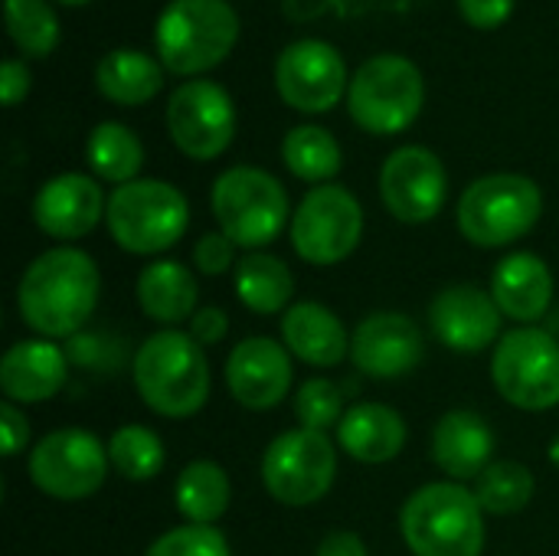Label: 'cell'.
I'll use <instances>...</instances> for the list:
<instances>
[{
    "label": "cell",
    "mask_w": 559,
    "mask_h": 556,
    "mask_svg": "<svg viewBox=\"0 0 559 556\" xmlns=\"http://www.w3.org/2000/svg\"><path fill=\"white\" fill-rule=\"evenodd\" d=\"M102 272L79 246H52L39 252L20 275V321L46 341L72 338L98 308Z\"/></svg>",
    "instance_id": "obj_1"
},
{
    "label": "cell",
    "mask_w": 559,
    "mask_h": 556,
    "mask_svg": "<svg viewBox=\"0 0 559 556\" xmlns=\"http://www.w3.org/2000/svg\"><path fill=\"white\" fill-rule=\"evenodd\" d=\"M131 380L141 403L164 419L197 416L213 390L206 351L177 328H164L141 341L131 360Z\"/></svg>",
    "instance_id": "obj_2"
},
{
    "label": "cell",
    "mask_w": 559,
    "mask_h": 556,
    "mask_svg": "<svg viewBox=\"0 0 559 556\" xmlns=\"http://www.w3.org/2000/svg\"><path fill=\"white\" fill-rule=\"evenodd\" d=\"M400 534L413 556H481L485 508L462 482H429L403 501Z\"/></svg>",
    "instance_id": "obj_3"
},
{
    "label": "cell",
    "mask_w": 559,
    "mask_h": 556,
    "mask_svg": "<svg viewBox=\"0 0 559 556\" xmlns=\"http://www.w3.org/2000/svg\"><path fill=\"white\" fill-rule=\"evenodd\" d=\"M210 206L223 236L236 242V249L262 252L272 246L288 223V190L282 180L262 167H229L213 180Z\"/></svg>",
    "instance_id": "obj_4"
},
{
    "label": "cell",
    "mask_w": 559,
    "mask_h": 556,
    "mask_svg": "<svg viewBox=\"0 0 559 556\" xmlns=\"http://www.w3.org/2000/svg\"><path fill=\"white\" fill-rule=\"evenodd\" d=\"M239 39V16L226 0H170L157 23V59L174 75H203Z\"/></svg>",
    "instance_id": "obj_5"
},
{
    "label": "cell",
    "mask_w": 559,
    "mask_h": 556,
    "mask_svg": "<svg viewBox=\"0 0 559 556\" xmlns=\"http://www.w3.org/2000/svg\"><path fill=\"white\" fill-rule=\"evenodd\" d=\"M105 226L118 249L131 256H160L183 239L190 203L174 184L138 177L108 193Z\"/></svg>",
    "instance_id": "obj_6"
},
{
    "label": "cell",
    "mask_w": 559,
    "mask_h": 556,
    "mask_svg": "<svg viewBox=\"0 0 559 556\" xmlns=\"http://www.w3.org/2000/svg\"><path fill=\"white\" fill-rule=\"evenodd\" d=\"M544 216V193L524 174H485L459 197V233L478 249H504L524 239Z\"/></svg>",
    "instance_id": "obj_7"
},
{
    "label": "cell",
    "mask_w": 559,
    "mask_h": 556,
    "mask_svg": "<svg viewBox=\"0 0 559 556\" xmlns=\"http://www.w3.org/2000/svg\"><path fill=\"white\" fill-rule=\"evenodd\" d=\"M426 105V82L413 59L396 52L370 56L350 79L347 111L357 128L377 138L406 131Z\"/></svg>",
    "instance_id": "obj_8"
},
{
    "label": "cell",
    "mask_w": 559,
    "mask_h": 556,
    "mask_svg": "<svg viewBox=\"0 0 559 556\" xmlns=\"http://www.w3.org/2000/svg\"><path fill=\"white\" fill-rule=\"evenodd\" d=\"M491 383L504 403L524 413L559 406V341L544 328H514L501 334L491 354Z\"/></svg>",
    "instance_id": "obj_9"
},
{
    "label": "cell",
    "mask_w": 559,
    "mask_h": 556,
    "mask_svg": "<svg viewBox=\"0 0 559 556\" xmlns=\"http://www.w3.org/2000/svg\"><path fill=\"white\" fill-rule=\"evenodd\" d=\"M337 449L328 433L288 429L275 436L262 456V485L285 508H311L334 488Z\"/></svg>",
    "instance_id": "obj_10"
},
{
    "label": "cell",
    "mask_w": 559,
    "mask_h": 556,
    "mask_svg": "<svg viewBox=\"0 0 559 556\" xmlns=\"http://www.w3.org/2000/svg\"><path fill=\"white\" fill-rule=\"evenodd\" d=\"M292 249L308 265H337L364 239V206L341 184L311 187L292 213Z\"/></svg>",
    "instance_id": "obj_11"
},
{
    "label": "cell",
    "mask_w": 559,
    "mask_h": 556,
    "mask_svg": "<svg viewBox=\"0 0 559 556\" xmlns=\"http://www.w3.org/2000/svg\"><path fill=\"white\" fill-rule=\"evenodd\" d=\"M29 482L52 501H85L108 478V446L88 429H52L29 449Z\"/></svg>",
    "instance_id": "obj_12"
},
{
    "label": "cell",
    "mask_w": 559,
    "mask_h": 556,
    "mask_svg": "<svg viewBox=\"0 0 559 556\" xmlns=\"http://www.w3.org/2000/svg\"><path fill=\"white\" fill-rule=\"evenodd\" d=\"M167 131L190 161H216L236 138V105L213 79H190L167 102Z\"/></svg>",
    "instance_id": "obj_13"
},
{
    "label": "cell",
    "mask_w": 559,
    "mask_h": 556,
    "mask_svg": "<svg viewBox=\"0 0 559 556\" xmlns=\"http://www.w3.org/2000/svg\"><path fill=\"white\" fill-rule=\"evenodd\" d=\"M278 98L301 115L331 111L350 88L344 56L324 39H295L275 59Z\"/></svg>",
    "instance_id": "obj_14"
},
{
    "label": "cell",
    "mask_w": 559,
    "mask_h": 556,
    "mask_svg": "<svg viewBox=\"0 0 559 556\" xmlns=\"http://www.w3.org/2000/svg\"><path fill=\"white\" fill-rule=\"evenodd\" d=\"M449 197V174L436 151L423 144L396 147L380 167V200L400 223H432Z\"/></svg>",
    "instance_id": "obj_15"
},
{
    "label": "cell",
    "mask_w": 559,
    "mask_h": 556,
    "mask_svg": "<svg viewBox=\"0 0 559 556\" xmlns=\"http://www.w3.org/2000/svg\"><path fill=\"white\" fill-rule=\"evenodd\" d=\"M426 357L419 324L403 311L367 315L350 334V360L370 380H400Z\"/></svg>",
    "instance_id": "obj_16"
},
{
    "label": "cell",
    "mask_w": 559,
    "mask_h": 556,
    "mask_svg": "<svg viewBox=\"0 0 559 556\" xmlns=\"http://www.w3.org/2000/svg\"><path fill=\"white\" fill-rule=\"evenodd\" d=\"M223 374H226L229 397L252 413H265V410H275L278 403H285V397L295 383V367H292L288 347L272 338L239 341L229 351Z\"/></svg>",
    "instance_id": "obj_17"
},
{
    "label": "cell",
    "mask_w": 559,
    "mask_h": 556,
    "mask_svg": "<svg viewBox=\"0 0 559 556\" xmlns=\"http://www.w3.org/2000/svg\"><path fill=\"white\" fill-rule=\"evenodd\" d=\"M501 308L478 285H449L429 305L436 338L455 354H481L501 341Z\"/></svg>",
    "instance_id": "obj_18"
},
{
    "label": "cell",
    "mask_w": 559,
    "mask_h": 556,
    "mask_svg": "<svg viewBox=\"0 0 559 556\" xmlns=\"http://www.w3.org/2000/svg\"><path fill=\"white\" fill-rule=\"evenodd\" d=\"M108 200L95 177L88 174H59L49 177L33 197V223L43 236L72 242L88 236L105 220Z\"/></svg>",
    "instance_id": "obj_19"
},
{
    "label": "cell",
    "mask_w": 559,
    "mask_h": 556,
    "mask_svg": "<svg viewBox=\"0 0 559 556\" xmlns=\"http://www.w3.org/2000/svg\"><path fill=\"white\" fill-rule=\"evenodd\" d=\"M69 380V357L59 344L46 338L16 341L0 360V390L7 403L36 406L52 397Z\"/></svg>",
    "instance_id": "obj_20"
},
{
    "label": "cell",
    "mask_w": 559,
    "mask_h": 556,
    "mask_svg": "<svg viewBox=\"0 0 559 556\" xmlns=\"http://www.w3.org/2000/svg\"><path fill=\"white\" fill-rule=\"evenodd\" d=\"M491 298L504 318L531 328L554 305V272L537 252H511L491 272Z\"/></svg>",
    "instance_id": "obj_21"
},
{
    "label": "cell",
    "mask_w": 559,
    "mask_h": 556,
    "mask_svg": "<svg viewBox=\"0 0 559 556\" xmlns=\"http://www.w3.org/2000/svg\"><path fill=\"white\" fill-rule=\"evenodd\" d=\"M282 344L308 367H337L350 357V334L344 321L321 301H298L282 315Z\"/></svg>",
    "instance_id": "obj_22"
},
{
    "label": "cell",
    "mask_w": 559,
    "mask_h": 556,
    "mask_svg": "<svg viewBox=\"0 0 559 556\" xmlns=\"http://www.w3.org/2000/svg\"><path fill=\"white\" fill-rule=\"evenodd\" d=\"M495 433L472 410L445 413L432 429V459L452 482H475L495 459Z\"/></svg>",
    "instance_id": "obj_23"
},
{
    "label": "cell",
    "mask_w": 559,
    "mask_h": 556,
    "mask_svg": "<svg viewBox=\"0 0 559 556\" xmlns=\"http://www.w3.org/2000/svg\"><path fill=\"white\" fill-rule=\"evenodd\" d=\"M406 423L386 403H357L337 426V446L360 465H386L406 449Z\"/></svg>",
    "instance_id": "obj_24"
},
{
    "label": "cell",
    "mask_w": 559,
    "mask_h": 556,
    "mask_svg": "<svg viewBox=\"0 0 559 556\" xmlns=\"http://www.w3.org/2000/svg\"><path fill=\"white\" fill-rule=\"evenodd\" d=\"M134 292H138V305L144 318H151L154 324L177 328L197 315V298H200L197 279L177 259L147 262L138 275Z\"/></svg>",
    "instance_id": "obj_25"
},
{
    "label": "cell",
    "mask_w": 559,
    "mask_h": 556,
    "mask_svg": "<svg viewBox=\"0 0 559 556\" xmlns=\"http://www.w3.org/2000/svg\"><path fill=\"white\" fill-rule=\"evenodd\" d=\"M95 88L124 108L147 105L164 88V66L141 49H111L95 66Z\"/></svg>",
    "instance_id": "obj_26"
},
{
    "label": "cell",
    "mask_w": 559,
    "mask_h": 556,
    "mask_svg": "<svg viewBox=\"0 0 559 556\" xmlns=\"http://www.w3.org/2000/svg\"><path fill=\"white\" fill-rule=\"evenodd\" d=\"M233 288L236 298L252 311V315H285L292 308L295 295V275L292 269L272 256V252H249L239 259L233 272Z\"/></svg>",
    "instance_id": "obj_27"
},
{
    "label": "cell",
    "mask_w": 559,
    "mask_h": 556,
    "mask_svg": "<svg viewBox=\"0 0 559 556\" xmlns=\"http://www.w3.org/2000/svg\"><path fill=\"white\" fill-rule=\"evenodd\" d=\"M174 505L187 524L213 528L233 505V482L213 459L190 462L174 482Z\"/></svg>",
    "instance_id": "obj_28"
},
{
    "label": "cell",
    "mask_w": 559,
    "mask_h": 556,
    "mask_svg": "<svg viewBox=\"0 0 559 556\" xmlns=\"http://www.w3.org/2000/svg\"><path fill=\"white\" fill-rule=\"evenodd\" d=\"M85 161H88L95 180L121 187V184L138 180V174L144 167V144L128 125L102 121L92 128V134L85 141Z\"/></svg>",
    "instance_id": "obj_29"
},
{
    "label": "cell",
    "mask_w": 559,
    "mask_h": 556,
    "mask_svg": "<svg viewBox=\"0 0 559 556\" xmlns=\"http://www.w3.org/2000/svg\"><path fill=\"white\" fill-rule=\"evenodd\" d=\"M282 164L305 184H334L344 167L337 138L321 125H298L282 138Z\"/></svg>",
    "instance_id": "obj_30"
},
{
    "label": "cell",
    "mask_w": 559,
    "mask_h": 556,
    "mask_svg": "<svg viewBox=\"0 0 559 556\" xmlns=\"http://www.w3.org/2000/svg\"><path fill=\"white\" fill-rule=\"evenodd\" d=\"M472 492H475L478 505L485 508V514L508 518V514L524 511L534 501L537 482H534V472L527 465L511 462V459H498L475 478Z\"/></svg>",
    "instance_id": "obj_31"
},
{
    "label": "cell",
    "mask_w": 559,
    "mask_h": 556,
    "mask_svg": "<svg viewBox=\"0 0 559 556\" xmlns=\"http://www.w3.org/2000/svg\"><path fill=\"white\" fill-rule=\"evenodd\" d=\"M108 462L128 482H151L167 462L164 439L147 426H118L108 439Z\"/></svg>",
    "instance_id": "obj_32"
},
{
    "label": "cell",
    "mask_w": 559,
    "mask_h": 556,
    "mask_svg": "<svg viewBox=\"0 0 559 556\" xmlns=\"http://www.w3.org/2000/svg\"><path fill=\"white\" fill-rule=\"evenodd\" d=\"M7 33L26 59H43L59 46V16L49 0H7Z\"/></svg>",
    "instance_id": "obj_33"
},
{
    "label": "cell",
    "mask_w": 559,
    "mask_h": 556,
    "mask_svg": "<svg viewBox=\"0 0 559 556\" xmlns=\"http://www.w3.org/2000/svg\"><path fill=\"white\" fill-rule=\"evenodd\" d=\"M344 393L334 380L328 377H308L298 393H295V416L305 429H337L344 419Z\"/></svg>",
    "instance_id": "obj_34"
},
{
    "label": "cell",
    "mask_w": 559,
    "mask_h": 556,
    "mask_svg": "<svg viewBox=\"0 0 559 556\" xmlns=\"http://www.w3.org/2000/svg\"><path fill=\"white\" fill-rule=\"evenodd\" d=\"M144 556H233L229 541L206 524H180L164 531L157 541H151V547Z\"/></svg>",
    "instance_id": "obj_35"
},
{
    "label": "cell",
    "mask_w": 559,
    "mask_h": 556,
    "mask_svg": "<svg viewBox=\"0 0 559 556\" xmlns=\"http://www.w3.org/2000/svg\"><path fill=\"white\" fill-rule=\"evenodd\" d=\"M193 265L216 279V275H226V272H236V242L229 236H223L219 229L216 233H203L193 246Z\"/></svg>",
    "instance_id": "obj_36"
},
{
    "label": "cell",
    "mask_w": 559,
    "mask_h": 556,
    "mask_svg": "<svg viewBox=\"0 0 559 556\" xmlns=\"http://www.w3.org/2000/svg\"><path fill=\"white\" fill-rule=\"evenodd\" d=\"M187 334L206 351V347H216L229 338V315L216 305H206V308H197V315L187 321Z\"/></svg>",
    "instance_id": "obj_37"
},
{
    "label": "cell",
    "mask_w": 559,
    "mask_h": 556,
    "mask_svg": "<svg viewBox=\"0 0 559 556\" xmlns=\"http://www.w3.org/2000/svg\"><path fill=\"white\" fill-rule=\"evenodd\" d=\"M514 3L518 0H459V10L475 29H498L511 20Z\"/></svg>",
    "instance_id": "obj_38"
},
{
    "label": "cell",
    "mask_w": 559,
    "mask_h": 556,
    "mask_svg": "<svg viewBox=\"0 0 559 556\" xmlns=\"http://www.w3.org/2000/svg\"><path fill=\"white\" fill-rule=\"evenodd\" d=\"M0 429H3V459H16L26 449V442H29L26 413L16 403L3 400V406H0Z\"/></svg>",
    "instance_id": "obj_39"
},
{
    "label": "cell",
    "mask_w": 559,
    "mask_h": 556,
    "mask_svg": "<svg viewBox=\"0 0 559 556\" xmlns=\"http://www.w3.org/2000/svg\"><path fill=\"white\" fill-rule=\"evenodd\" d=\"M29 92V69L20 59H3L0 66V102L7 108H16Z\"/></svg>",
    "instance_id": "obj_40"
},
{
    "label": "cell",
    "mask_w": 559,
    "mask_h": 556,
    "mask_svg": "<svg viewBox=\"0 0 559 556\" xmlns=\"http://www.w3.org/2000/svg\"><path fill=\"white\" fill-rule=\"evenodd\" d=\"M314 556H367V544L354 531H331Z\"/></svg>",
    "instance_id": "obj_41"
},
{
    "label": "cell",
    "mask_w": 559,
    "mask_h": 556,
    "mask_svg": "<svg viewBox=\"0 0 559 556\" xmlns=\"http://www.w3.org/2000/svg\"><path fill=\"white\" fill-rule=\"evenodd\" d=\"M56 3H66V7H82V3H88V0H56Z\"/></svg>",
    "instance_id": "obj_42"
}]
</instances>
